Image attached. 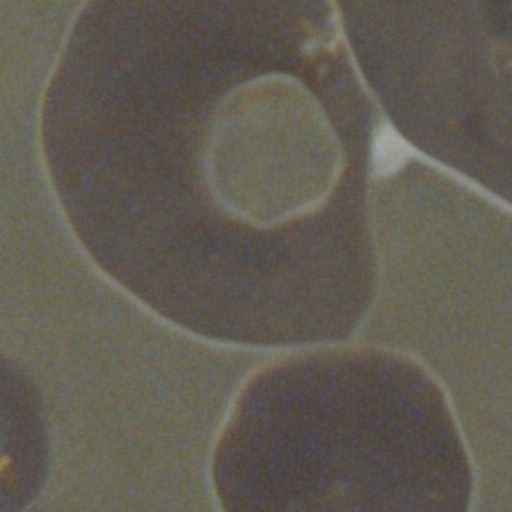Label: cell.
<instances>
[{"label":"cell","instance_id":"obj_1","mask_svg":"<svg viewBox=\"0 0 512 512\" xmlns=\"http://www.w3.org/2000/svg\"><path fill=\"white\" fill-rule=\"evenodd\" d=\"M404 154H406L404 144L392 132H382L380 138L376 140V150H374L376 170L382 174L396 170L404 160Z\"/></svg>","mask_w":512,"mask_h":512}]
</instances>
